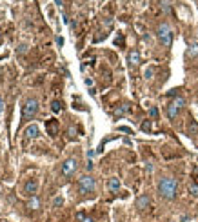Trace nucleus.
I'll return each instance as SVG.
<instances>
[{
	"instance_id": "f257e3e1",
	"label": "nucleus",
	"mask_w": 198,
	"mask_h": 222,
	"mask_svg": "<svg viewBox=\"0 0 198 222\" xmlns=\"http://www.w3.org/2000/svg\"><path fill=\"white\" fill-rule=\"evenodd\" d=\"M176 189H178V184L174 179H171V177H165V179H162L158 182V193L164 197V198H174L176 197Z\"/></svg>"
},
{
	"instance_id": "f03ea898",
	"label": "nucleus",
	"mask_w": 198,
	"mask_h": 222,
	"mask_svg": "<svg viewBox=\"0 0 198 222\" xmlns=\"http://www.w3.org/2000/svg\"><path fill=\"white\" fill-rule=\"evenodd\" d=\"M156 37L160 40V44L164 48H169L173 44V33H171V28L167 24H160L158 26V31H156Z\"/></svg>"
},
{
	"instance_id": "7ed1b4c3",
	"label": "nucleus",
	"mask_w": 198,
	"mask_h": 222,
	"mask_svg": "<svg viewBox=\"0 0 198 222\" xmlns=\"http://www.w3.org/2000/svg\"><path fill=\"white\" fill-rule=\"evenodd\" d=\"M36 113H38V100H36V98H27L26 104H24V111H22V117H24V120L33 118Z\"/></svg>"
},
{
	"instance_id": "20e7f679",
	"label": "nucleus",
	"mask_w": 198,
	"mask_h": 222,
	"mask_svg": "<svg viewBox=\"0 0 198 222\" xmlns=\"http://www.w3.org/2000/svg\"><path fill=\"white\" fill-rule=\"evenodd\" d=\"M95 188H96V182H95V179H93L91 175H84L82 179L78 180V189H80V193H93Z\"/></svg>"
},
{
	"instance_id": "39448f33",
	"label": "nucleus",
	"mask_w": 198,
	"mask_h": 222,
	"mask_svg": "<svg viewBox=\"0 0 198 222\" xmlns=\"http://www.w3.org/2000/svg\"><path fill=\"white\" fill-rule=\"evenodd\" d=\"M184 104H185V100H184L182 97H176V98H174V100L167 106V117H169V118H174V117L178 115V111L182 109Z\"/></svg>"
},
{
	"instance_id": "423d86ee",
	"label": "nucleus",
	"mask_w": 198,
	"mask_h": 222,
	"mask_svg": "<svg viewBox=\"0 0 198 222\" xmlns=\"http://www.w3.org/2000/svg\"><path fill=\"white\" fill-rule=\"evenodd\" d=\"M75 169H76V160H75V159H67V160H65V162L62 164L60 173H62L64 177H69Z\"/></svg>"
},
{
	"instance_id": "0eeeda50",
	"label": "nucleus",
	"mask_w": 198,
	"mask_h": 222,
	"mask_svg": "<svg viewBox=\"0 0 198 222\" xmlns=\"http://www.w3.org/2000/svg\"><path fill=\"white\" fill-rule=\"evenodd\" d=\"M36 191H38V182H36L35 179H31V180H27V182L24 184V195H27V197H35Z\"/></svg>"
},
{
	"instance_id": "6e6552de",
	"label": "nucleus",
	"mask_w": 198,
	"mask_h": 222,
	"mask_svg": "<svg viewBox=\"0 0 198 222\" xmlns=\"http://www.w3.org/2000/svg\"><path fill=\"white\" fill-rule=\"evenodd\" d=\"M24 135H26V139H36V137L40 135V127H38L36 124H29V126H26V129H24Z\"/></svg>"
},
{
	"instance_id": "1a4fd4ad",
	"label": "nucleus",
	"mask_w": 198,
	"mask_h": 222,
	"mask_svg": "<svg viewBox=\"0 0 198 222\" xmlns=\"http://www.w3.org/2000/svg\"><path fill=\"white\" fill-rule=\"evenodd\" d=\"M138 62H140V53H138L136 49L129 51V64H131V66H138Z\"/></svg>"
},
{
	"instance_id": "9d476101",
	"label": "nucleus",
	"mask_w": 198,
	"mask_h": 222,
	"mask_svg": "<svg viewBox=\"0 0 198 222\" xmlns=\"http://www.w3.org/2000/svg\"><path fill=\"white\" fill-rule=\"evenodd\" d=\"M107 188L111 189L113 193H116V191L120 189V180L116 179V177H113V179H109V182H107Z\"/></svg>"
},
{
	"instance_id": "9b49d317",
	"label": "nucleus",
	"mask_w": 198,
	"mask_h": 222,
	"mask_svg": "<svg viewBox=\"0 0 198 222\" xmlns=\"http://www.w3.org/2000/svg\"><path fill=\"white\" fill-rule=\"evenodd\" d=\"M147 206H149V197H147V195L138 197V200H136V208H138V209H145Z\"/></svg>"
},
{
	"instance_id": "f8f14e48",
	"label": "nucleus",
	"mask_w": 198,
	"mask_h": 222,
	"mask_svg": "<svg viewBox=\"0 0 198 222\" xmlns=\"http://www.w3.org/2000/svg\"><path fill=\"white\" fill-rule=\"evenodd\" d=\"M125 113H129V104H122V106H118L116 111H115V115H116V117L125 115Z\"/></svg>"
},
{
	"instance_id": "ddd939ff",
	"label": "nucleus",
	"mask_w": 198,
	"mask_h": 222,
	"mask_svg": "<svg viewBox=\"0 0 198 222\" xmlns=\"http://www.w3.org/2000/svg\"><path fill=\"white\" fill-rule=\"evenodd\" d=\"M198 55V44H191L187 48V57H196Z\"/></svg>"
},
{
	"instance_id": "4468645a",
	"label": "nucleus",
	"mask_w": 198,
	"mask_h": 222,
	"mask_svg": "<svg viewBox=\"0 0 198 222\" xmlns=\"http://www.w3.org/2000/svg\"><path fill=\"white\" fill-rule=\"evenodd\" d=\"M60 109H62V104H60L58 100H55V102L51 104V111H53V113H60Z\"/></svg>"
},
{
	"instance_id": "2eb2a0df",
	"label": "nucleus",
	"mask_w": 198,
	"mask_h": 222,
	"mask_svg": "<svg viewBox=\"0 0 198 222\" xmlns=\"http://www.w3.org/2000/svg\"><path fill=\"white\" fill-rule=\"evenodd\" d=\"M189 193L193 197H198V184H189Z\"/></svg>"
},
{
	"instance_id": "dca6fc26",
	"label": "nucleus",
	"mask_w": 198,
	"mask_h": 222,
	"mask_svg": "<svg viewBox=\"0 0 198 222\" xmlns=\"http://www.w3.org/2000/svg\"><path fill=\"white\" fill-rule=\"evenodd\" d=\"M144 75H145V78H153V75H155V69H153V68H147Z\"/></svg>"
},
{
	"instance_id": "f3484780",
	"label": "nucleus",
	"mask_w": 198,
	"mask_h": 222,
	"mask_svg": "<svg viewBox=\"0 0 198 222\" xmlns=\"http://www.w3.org/2000/svg\"><path fill=\"white\" fill-rule=\"evenodd\" d=\"M29 208H33V209H36V208H38V200H36L35 197L31 198V202H29Z\"/></svg>"
},
{
	"instance_id": "a211bd4d",
	"label": "nucleus",
	"mask_w": 198,
	"mask_h": 222,
	"mask_svg": "<svg viewBox=\"0 0 198 222\" xmlns=\"http://www.w3.org/2000/svg\"><path fill=\"white\" fill-rule=\"evenodd\" d=\"M149 113H151V117H155V118H156V117H158V109H156V107H151Z\"/></svg>"
},
{
	"instance_id": "6ab92c4d",
	"label": "nucleus",
	"mask_w": 198,
	"mask_h": 222,
	"mask_svg": "<svg viewBox=\"0 0 198 222\" xmlns=\"http://www.w3.org/2000/svg\"><path fill=\"white\" fill-rule=\"evenodd\" d=\"M93 157H95V151L93 149H87V160H93Z\"/></svg>"
},
{
	"instance_id": "aec40b11",
	"label": "nucleus",
	"mask_w": 198,
	"mask_h": 222,
	"mask_svg": "<svg viewBox=\"0 0 198 222\" xmlns=\"http://www.w3.org/2000/svg\"><path fill=\"white\" fill-rule=\"evenodd\" d=\"M4 107H6V104H4V98H2V97H0V115H2V113H4Z\"/></svg>"
},
{
	"instance_id": "412c9836",
	"label": "nucleus",
	"mask_w": 198,
	"mask_h": 222,
	"mask_svg": "<svg viewBox=\"0 0 198 222\" xmlns=\"http://www.w3.org/2000/svg\"><path fill=\"white\" fill-rule=\"evenodd\" d=\"M85 169H87V171H91V169H93V160H87V164H85Z\"/></svg>"
},
{
	"instance_id": "4be33fe9",
	"label": "nucleus",
	"mask_w": 198,
	"mask_h": 222,
	"mask_svg": "<svg viewBox=\"0 0 198 222\" xmlns=\"http://www.w3.org/2000/svg\"><path fill=\"white\" fill-rule=\"evenodd\" d=\"M85 86L87 87H93V80L91 78H85ZM93 89H95V87H93Z\"/></svg>"
},
{
	"instance_id": "5701e85b",
	"label": "nucleus",
	"mask_w": 198,
	"mask_h": 222,
	"mask_svg": "<svg viewBox=\"0 0 198 222\" xmlns=\"http://www.w3.org/2000/svg\"><path fill=\"white\" fill-rule=\"evenodd\" d=\"M80 220H82V222H95L91 217H84V218H80Z\"/></svg>"
},
{
	"instance_id": "b1692460",
	"label": "nucleus",
	"mask_w": 198,
	"mask_h": 222,
	"mask_svg": "<svg viewBox=\"0 0 198 222\" xmlns=\"http://www.w3.org/2000/svg\"><path fill=\"white\" fill-rule=\"evenodd\" d=\"M58 204H62V198H60V197L55 198V206H58Z\"/></svg>"
},
{
	"instance_id": "393cba45",
	"label": "nucleus",
	"mask_w": 198,
	"mask_h": 222,
	"mask_svg": "<svg viewBox=\"0 0 198 222\" xmlns=\"http://www.w3.org/2000/svg\"><path fill=\"white\" fill-rule=\"evenodd\" d=\"M56 44H58V46H62V44H64V40H62V37H56Z\"/></svg>"
},
{
	"instance_id": "a878e982",
	"label": "nucleus",
	"mask_w": 198,
	"mask_h": 222,
	"mask_svg": "<svg viewBox=\"0 0 198 222\" xmlns=\"http://www.w3.org/2000/svg\"><path fill=\"white\" fill-rule=\"evenodd\" d=\"M142 127H144V129H145V131H147V129H149V127H151V124H149V122H144V126H142Z\"/></svg>"
}]
</instances>
